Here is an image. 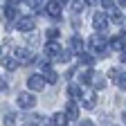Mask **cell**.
<instances>
[{
    "label": "cell",
    "instance_id": "8992f818",
    "mask_svg": "<svg viewBox=\"0 0 126 126\" xmlns=\"http://www.w3.org/2000/svg\"><path fill=\"white\" fill-rule=\"evenodd\" d=\"M18 29L20 32H32L34 29V18H32V16H23L18 20Z\"/></svg>",
    "mask_w": 126,
    "mask_h": 126
},
{
    "label": "cell",
    "instance_id": "4fadbf2b",
    "mask_svg": "<svg viewBox=\"0 0 126 126\" xmlns=\"http://www.w3.org/2000/svg\"><path fill=\"white\" fill-rule=\"evenodd\" d=\"M68 94H70L72 99H83V94H81V88H79V86H70V88H68Z\"/></svg>",
    "mask_w": 126,
    "mask_h": 126
},
{
    "label": "cell",
    "instance_id": "e0dca14e",
    "mask_svg": "<svg viewBox=\"0 0 126 126\" xmlns=\"http://www.w3.org/2000/svg\"><path fill=\"white\" fill-rule=\"evenodd\" d=\"M43 79H45V81H50V83H56V81H59V74H56L54 70H47V74H45Z\"/></svg>",
    "mask_w": 126,
    "mask_h": 126
},
{
    "label": "cell",
    "instance_id": "8fae6325",
    "mask_svg": "<svg viewBox=\"0 0 126 126\" xmlns=\"http://www.w3.org/2000/svg\"><path fill=\"white\" fill-rule=\"evenodd\" d=\"M65 124H68L65 113H54V117H52V126H65Z\"/></svg>",
    "mask_w": 126,
    "mask_h": 126
},
{
    "label": "cell",
    "instance_id": "5b68a950",
    "mask_svg": "<svg viewBox=\"0 0 126 126\" xmlns=\"http://www.w3.org/2000/svg\"><path fill=\"white\" fill-rule=\"evenodd\" d=\"M45 54H47V56H52V59L61 56V45H59L56 41H52V43H47V45H45Z\"/></svg>",
    "mask_w": 126,
    "mask_h": 126
},
{
    "label": "cell",
    "instance_id": "7402d4cb",
    "mask_svg": "<svg viewBox=\"0 0 126 126\" xmlns=\"http://www.w3.org/2000/svg\"><path fill=\"white\" fill-rule=\"evenodd\" d=\"M119 61H122V63H124V65H126V52H124V54L119 56Z\"/></svg>",
    "mask_w": 126,
    "mask_h": 126
},
{
    "label": "cell",
    "instance_id": "ffe728a7",
    "mask_svg": "<svg viewBox=\"0 0 126 126\" xmlns=\"http://www.w3.org/2000/svg\"><path fill=\"white\" fill-rule=\"evenodd\" d=\"M83 7H86V2H72V9L74 11H81Z\"/></svg>",
    "mask_w": 126,
    "mask_h": 126
},
{
    "label": "cell",
    "instance_id": "ba28073f",
    "mask_svg": "<svg viewBox=\"0 0 126 126\" xmlns=\"http://www.w3.org/2000/svg\"><path fill=\"white\" fill-rule=\"evenodd\" d=\"M14 56L18 59V63H34V56H32L27 50H16V52H14Z\"/></svg>",
    "mask_w": 126,
    "mask_h": 126
},
{
    "label": "cell",
    "instance_id": "9a60e30c",
    "mask_svg": "<svg viewBox=\"0 0 126 126\" xmlns=\"http://www.w3.org/2000/svg\"><path fill=\"white\" fill-rule=\"evenodd\" d=\"M79 61L86 63V65H92V63H94V56H92V54H88V52H81V54H79Z\"/></svg>",
    "mask_w": 126,
    "mask_h": 126
},
{
    "label": "cell",
    "instance_id": "5bb4252c",
    "mask_svg": "<svg viewBox=\"0 0 126 126\" xmlns=\"http://www.w3.org/2000/svg\"><path fill=\"white\" fill-rule=\"evenodd\" d=\"M94 104H97V97H94V94H86V99H83V108L92 110V108H94Z\"/></svg>",
    "mask_w": 126,
    "mask_h": 126
},
{
    "label": "cell",
    "instance_id": "52a82bcc",
    "mask_svg": "<svg viewBox=\"0 0 126 126\" xmlns=\"http://www.w3.org/2000/svg\"><path fill=\"white\" fill-rule=\"evenodd\" d=\"M45 11L50 14L52 18H59V16H61V11H63V5H61V2H47Z\"/></svg>",
    "mask_w": 126,
    "mask_h": 126
},
{
    "label": "cell",
    "instance_id": "44dd1931",
    "mask_svg": "<svg viewBox=\"0 0 126 126\" xmlns=\"http://www.w3.org/2000/svg\"><path fill=\"white\" fill-rule=\"evenodd\" d=\"M79 126H92V122H90V119H86V122H81Z\"/></svg>",
    "mask_w": 126,
    "mask_h": 126
},
{
    "label": "cell",
    "instance_id": "7a4b0ae2",
    "mask_svg": "<svg viewBox=\"0 0 126 126\" xmlns=\"http://www.w3.org/2000/svg\"><path fill=\"white\" fill-rule=\"evenodd\" d=\"M92 25H94V29H97V32H104V29L108 27V16H106L104 11H94V14H92Z\"/></svg>",
    "mask_w": 126,
    "mask_h": 126
},
{
    "label": "cell",
    "instance_id": "7c38bea8",
    "mask_svg": "<svg viewBox=\"0 0 126 126\" xmlns=\"http://www.w3.org/2000/svg\"><path fill=\"white\" fill-rule=\"evenodd\" d=\"M110 20H113V23H117V25L124 20V16H122V11H119L117 7H113V9H110Z\"/></svg>",
    "mask_w": 126,
    "mask_h": 126
},
{
    "label": "cell",
    "instance_id": "30bf717a",
    "mask_svg": "<svg viewBox=\"0 0 126 126\" xmlns=\"http://www.w3.org/2000/svg\"><path fill=\"white\" fill-rule=\"evenodd\" d=\"M90 86H92L94 90H101V88H106V79H104L101 74H97V72H94V74H92V81H90Z\"/></svg>",
    "mask_w": 126,
    "mask_h": 126
},
{
    "label": "cell",
    "instance_id": "2e32d148",
    "mask_svg": "<svg viewBox=\"0 0 126 126\" xmlns=\"http://www.w3.org/2000/svg\"><path fill=\"white\" fill-rule=\"evenodd\" d=\"M110 47H113L115 52L124 50V43H122V38H119V36H115V38H110Z\"/></svg>",
    "mask_w": 126,
    "mask_h": 126
},
{
    "label": "cell",
    "instance_id": "277c9868",
    "mask_svg": "<svg viewBox=\"0 0 126 126\" xmlns=\"http://www.w3.org/2000/svg\"><path fill=\"white\" fill-rule=\"evenodd\" d=\"M16 101H18V106H23V108H32V106L36 104L34 94H27V92H20V94H18V99H16Z\"/></svg>",
    "mask_w": 126,
    "mask_h": 126
},
{
    "label": "cell",
    "instance_id": "d6986e66",
    "mask_svg": "<svg viewBox=\"0 0 126 126\" xmlns=\"http://www.w3.org/2000/svg\"><path fill=\"white\" fill-rule=\"evenodd\" d=\"M47 38H59V29H47Z\"/></svg>",
    "mask_w": 126,
    "mask_h": 126
},
{
    "label": "cell",
    "instance_id": "9c48e42d",
    "mask_svg": "<svg viewBox=\"0 0 126 126\" xmlns=\"http://www.w3.org/2000/svg\"><path fill=\"white\" fill-rule=\"evenodd\" d=\"M65 117L68 119H77L79 117V106L74 101H68V106H65Z\"/></svg>",
    "mask_w": 126,
    "mask_h": 126
},
{
    "label": "cell",
    "instance_id": "603a6c76",
    "mask_svg": "<svg viewBox=\"0 0 126 126\" xmlns=\"http://www.w3.org/2000/svg\"><path fill=\"white\" fill-rule=\"evenodd\" d=\"M7 86V81H5V79H0V88H5Z\"/></svg>",
    "mask_w": 126,
    "mask_h": 126
},
{
    "label": "cell",
    "instance_id": "6da1fadb",
    "mask_svg": "<svg viewBox=\"0 0 126 126\" xmlns=\"http://www.w3.org/2000/svg\"><path fill=\"white\" fill-rule=\"evenodd\" d=\"M88 45H90V50H92V52L104 54V52H106V36H104V34H94V36H90Z\"/></svg>",
    "mask_w": 126,
    "mask_h": 126
},
{
    "label": "cell",
    "instance_id": "3957f363",
    "mask_svg": "<svg viewBox=\"0 0 126 126\" xmlns=\"http://www.w3.org/2000/svg\"><path fill=\"white\" fill-rule=\"evenodd\" d=\"M27 86H29V90H43V86H45L43 74H32L27 79Z\"/></svg>",
    "mask_w": 126,
    "mask_h": 126
},
{
    "label": "cell",
    "instance_id": "ac0fdd59",
    "mask_svg": "<svg viewBox=\"0 0 126 126\" xmlns=\"http://www.w3.org/2000/svg\"><path fill=\"white\" fill-rule=\"evenodd\" d=\"M117 86H119V88H122V90H126V72H124V74H119V77H117Z\"/></svg>",
    "mask_w": 126,
    "mask_h": 126
}]
</instances>
